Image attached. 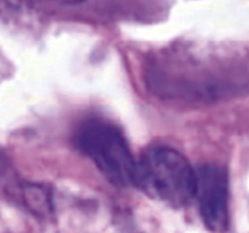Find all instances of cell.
Returning <instances> with one entry per match:
<instances>
[{
	"label": "cell",
	"instance_id": "1",
	"mask_svg": "<svg viewBox=\"0 0 249 233\" xmlns=\"http://www.w3.org/2000/svg\"><path fill=\"white\" fill-rule=\"evenodd\" d=\"M133 186L156 200L184 206L195 199L196 169L179 150L156 145L136 159Z\"/></svg>",
	"mask_w": 249,
	"mask_h": 233
},
{
	"label": "cell",
	"instance_id": "2",
	"mask_svg": "<svg viewBox=\"0 0 249 233\" xmlns=\"http://www.w3.org/2000/svg\"><path fill=\"white\" fill-rule=\"evenodd\" d=\"M75 147L87 155L101 174L118 187L133 184L136 159L124 133L102 119H88L77 128Z\"/></svg>",
	"mask_w": 249,
	"mask_h": 233
},
{
	"label": "cell",
	"instance_id": "3",
	"mask_svg": "<svg viewBox=\"0 0 249 233\" xmlns=\"http://www.w3.org/2000/svg\"><path fill=\"white\" fill-rule=\"evenodd\" d=\"M195 199L207 228L212 232H226L229 228V177L224 167L214 164L196 167Z\"/></svg>",
	"mask_w": 249,
	"mask_h": 233
}]
</instances>
